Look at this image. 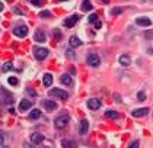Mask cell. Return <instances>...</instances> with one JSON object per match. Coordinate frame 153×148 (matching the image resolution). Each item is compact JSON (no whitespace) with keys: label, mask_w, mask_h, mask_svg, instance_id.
I'll return each instance as SVG.
<instances>
[{"label":"cell","mask_w":153,"mask_h":148,"mask_svg":"<svg viewBox=\"0 0 153 148\" xmlns=\"http://www.w3.org/2000/svg\"><path fill=\"white\" fill-rule=\"evenodd\" d=\"M15 67H13V64L10 63V61H7V63H4L3 64V71L4 73H7V71H10V70H13Z\"/></svg>","instance_id":"23"},{"label":"cell","mask_w":153,"mask_h":148,"mask_svg":"<svg viewBox=\"0 0 153 148\" xmlns=\"http://www.w3.org/2000/svg\"><path fill=\"white\" fill-rule=\"evenodd\" d=\"M31 141H32V144H34V145H38V144H41V142L44 141V135H41V134L35 132V134L31 135Z\"/></svg>","instance_id":"12"},{"label":"cell","mask_w":153,"mask_h":148,"mask_svg":"<svg viewBox=\"0 0 153 148\" xmlns=\"http://www.w3.org/2000/svg\"><path fill=\"white\" fill-rule=\"evenodd\" d=\"M82 10H83V12H87V10H92V3H90L89 0H85V1L82 3Z\"/></svg>","instance_id":"22"},{"label":"cell","mask_w":153,"mask_h":148,"mask_svg":"<svg viewBox=\"0 0 153 148\" xmlns=\"http://www.w3.org/2000/svg\"><path fill=\"white\" fill-rule=\"evenodd\" d=\"M137 145H138V141H134V142H131V144H130V147L131 148H136Z\"/></svg>","instance_id":"35"},{"label":"cell","mask_w":153,"mask_h":148,"mask_svg":"<svg viewBox=\"0 0 153 148\" xmlns=\"http://www.w3.org/2000/svg\"><path fill=\"white\" fill-rule=\"evenodd\" d=\"M150 110L147 109V108H138V109H134L133 112H131V115L134 116V118H143V116H146L149 113Z\"/></svg>","instance_id":"9"},{"label":"cell","mask_w":153,"mask_h":148,"mask_svg":"<svg viewBox=\"0 0 153 148\" xmlns=\"http://www.w3.org/2000/svg\"><path fill=\"white\" fill-rule=\"evenodd\" d=\"M87 108L90 109V110H98L99 108H101V100L99 99H89L87 100Z\"/></svg>","instance_id":"7"},{"label":"cell","mask_w":153,"mask_h":148,"mask_svg":"<svg viewBox=\"0 0 153 148\" xmlns=\"http://www.w3.org/2000/svg\"><path fill=\"white\" fill-rule=\"evenodd\" d=\"M61 145H63V147H67V148H73V147H76V142H74V141H70V139H63V141H61Z\"/></svg>","instance_id":"21"},{"label":"cell","mask_w":153,"mask_h":148,"mask_svg":"<svg viewBox=\"0 0 153 148\" xmlns=\"http://www.w3.org/2000/svg\"><path fill=\"white\" fill-rule=\"evenodd\" d=\"M105 116L109 118V119H118L119 113L118 112H115V110H106V112H105Z\"/></svg>","instance_id":"19"},{"label":"cell","mask_w":153,"mask_h":148,"mask_svg":"<svg viewBox=\"0 0 153 148\" xmlns=\"http://www.w3.org/2000/svg\"><path fill=\"white\" fill-rule=\"evenodd\" d=\"M102 1H103V3H108V1H109V0H102Z\"/></svg>","instance_id":"38"},{"label":"cell","mask_w":153,"mask_h":148,"mask_svg":"<svg viewBox=\"0 0 153 148\" xmlns=\"http://www.w3.org/2000/svg\"><path fill=\"white\" fill-rule=\"evenodd\" d=\"M31 3L35 6H41V0H31Z\"/></svg>","instance_id":"33"},{"label":"cell","mask_w":153,"mask_h":148,"mask_svg":"<svg viewBox=\"0 0 153 148\" xmlns=\"http://www.w3.org/2000/svg\"><path fill=\"white\" fill-rule=\"evenodd\" d=\"M52 33H54L55 41H60V39H61V32H60L58 29H54V31H52Z\"/></svg>","instance_id":"25"},{"label":"cell","mask_w":153,"mask_h":148,"mask_svg":"<svg viewBox=\"0 0 153 148\" xmlns=\"http://www.w3.org/2000/svg\"><path fill=\"white\" fill-rule=\"evenodd\" d=\"M26 92H28L31 96H35V92H34V90H26Z\"/></svg>","instance_id":"36"},{"label":"cell","mask_w":153,"mask_h":148,"mask_svg":"<svg viewBox=\"0 0 153 148\" xmlns=\"http://www.w3.org/2000/svg\"><path fill=\"white\" fill-rule=\"evenodd\" d=\"M13 33L16 35L17 38H25L28 35V26L26 25H19L13 29Z\"/></svg>","instance_id":"5"},{"label":"cell","mask_w":153,"mask_h":148,"mask_svg":"<svg viewBox=\"0 0 153 148\" xmlns=\"http://www.w3.org/2000/svg\"><path fill=\"white\" fill-rule=\"evenodd\" d=\"M66 54H67L68 58H74V52H73L71 49H67V51H66Z\"/></svg>","instance_id":"30"},{"label":"cell","mask_w":153,"mask_h":148,"mask_svg":"<svg viewBox=\"0 0 153 148\" xmlns=\"http://www.w3.org/2000/svg\"><path fill=\"white\" fill-rule=\"evenodd\" d=\"M144 36H146L147 39H152V38H153V32H147V33H144Z\"/></svg>","instance_id":"34"},{"label":"cell","mask_w":153,"mask_h":148,"mask_svg":"<svg viewBox=\"0 0 153 148\" xmlns=\"http://www.w3.org/2000/svg\"><path fill=\"white\" fill-rule=\"evenodd\" d=\"M60 82L63 83L64 86H70V84L73 83V80H71V77H70L68 74H64V76H61V79H60Z\"/></svg>","instance_id":"18"},{"label":"cell","mask_w":153,"mask_h":148,"mask_svg":"<svg viewBox=\"0 0 153 148\" xmlns=\"http://www.w3.org/2000/svg\"><path fill=\"white\" fill-rule=\"evenodd\" d=\"M3 144H4V135L0 134V147H3Z\"/></svg>","instance_id":"32"},{"label":"cell","mask_w":153,"mask_h":148,"mask_svg":"<svg viewBox=\"0 0 153 148\" xmlns=\"http://www.w3.org/2000/svg\"><path fill=\"white\" fill-rule=\"evenodd\" d=\"M68 122H70V118H68L67 115H61V116H57V118H55L54 125H55L57 129H64V128H67Z\"/></svg>","instance_id":"1"},{"label":"cell","mask_w":153,"mask_h":148,"mask_svg":"<svg viewBox=\"0 0 153 148\" xmlns=\"http://www.w3.org/2000/svg\"><path fill=\"white\" fill-rule=\"evenodd\" d=\"M48 96H52V97H58L61 100H67L68 99V93L63 89H51L48 90Z\"/></svg>","instance_id":"2"},{"label":"cell","mask_w":153,"mask_h":148,"mask_svg":"<svg viewBox=\"0 0 153 148\" xmlns=\"http://www.w3.org/2000/svg\"><path fill=\"white\" fill-rule=\"evenodd\" d=\"M136 23L138 25V26H144V28H147V26H150V25H152V20H150L149 17L141 16V17H137L136 19Z\"/></svg>","instance_id":"10"},{"label":"cell","mask_w":153,"mask_h":148,"mask_svg":"<svg viewBox=\"0 0 153 148\" xmlns=\"http://www.w3.org/2000/svg\"><path fill=\"white\" fill-rule=\"evenodd\" d=\"M39 16H41V17H51L52 15H51L50 12H48V10H42V12L39 13Z\"/></svg>","instance_id":"28"},{"label":"cell","mask_w":153,"mask_h":148,"mask_svg":"<svg viewBox=\"0 0 153 148\" xmlns=\"http://www.w3.org/2000/svg\"><path fill=\"white\" fill-rule=\"evenodd\" d=\"M93 25H95V28H96V29H99V28H101V26H102V22H101V20H99V19H98V20H96V22H95Z\"/></svg>","instance_id":"31"},{"label":"cell","mask_w":153,"mask_h":148,"mask_svg":"<svg viewBox=\"0 0 153 148\" xmlns=\"http://www.w3.org/2000/svg\"><path fill=\"white\" fill-rule=\"evenodd\" d=\"M3 10V3H0V12Z\"/></svg>","instance_id":"37"},{"label":"cell","mask_w":153,"mask_h":148,"mask_svg":"<svg viewBox=\"0 0 153 148\" xmlns=\"http://www.w3.org/2000/svg\"><path fill=\"white\" fill-rule=\"evenodd\" d=\"M111 13H112V15H121V13H122V7H114V9L111 10Z\"/></svg>","instance_id":"26"},{"label":"cell","mask_w":153,"mask_h":148,"mask_svg":"<svg viewBox=\"0 0 153 148\" xmlns=\"http://www.w3.org/2000/svg\"><path fill=\"white\" fill-rule=\"evenodd\" d=\"M51 84H52V74H50V73L44 74V86H45V87H50Z\"/></svg>","instance_id":"17"},{"label":"cell","mask_w":153,"mask_h":148,"mask_svg":"<svg viewBox=\"0 0 153 148\" xmlns=\"http://www.w3.org/2000/svg\"><path fill=\"white\" fill-rule=\"evenodd\" d=\"M80 45H82V41H80L77 36H74V35L70 36V47H71V48H77V47H80Z\"/></svg>","instance_id":"14"},{"label":"cell","mask_w":153,"mask_h":148,"mask_svg":"<svg viewBox=\"0 0 153 148\" xmlns=\"http://www.w3.org/2000/svg\"><path fill=\"white\" fill-rule=\"evenodd\" d=\"M34 55H35L36 60L42 61V60H45V58L48 57V49L42 48V47H35L34 48Z\"/></svg>","instance_id":"3"},{"label":"cell","mask_w":153,"mask_h":148,"mask_svg":"<svg viewBox=\"0 0 153 148\" xmlns=\"http://www.w3.org/2000/svg\"><path fill=\"white\" fill-rule=\"evenodd\" d=\"M86 61H87V64H89V66H92V67H99V63H101L99 55H98V54H95V52L89 54Z\"/></svg>","instance_id":"4"},{"label":"cell","mask_w":153,"mask_h":148,"mask_svg":"<svg viewBox=\"0 0 153 148\" xmlns=\"http://www.w3.org/2000/svg\"><path fill=\"white\" fill-rule=\"evenodd\" d=\"M39 116H41V110H39V109H32L31 113H29V119L34 121V119H38Z\"/></svg>","instance_id":"20"},{"label":"cell","mask_w":153,"mask_h":148,"mask_svg":"<svg viewBox=\"0 0 153 148\" xmlns=\"http://www.w3.org/2000/svg\"><path fill=\"white\" fill-rule=\"evenodd\" d=\"M118 61H119V64L122 67H128L130 64H131V60H130V57L128 55H121L118 58Z\"/></svg>","instance_id":"15"},{"label":"cell","mask_w":153,"mask_h":148,"mask_svg":"<svg viewBox=\"0 0 153 148\" xmlns=\"http://www.w3.org/2000/svg\"><path fill=\"white\" fill-rule=\"evenodd\" d=\"M79 19H80L79 15H71L70 17H67V19L64 20V26H66V28H73V26L79 22Z\"/></svg>","instance_id":"6"},{"label":"cell","mask_w":153,"mask_h":148,"mask_svg":"<svg viewBox=\"0 0 153 148\" xmlns=\"http://www.w3.org/2000/svg\"><path fill=\"white\" fill-rule=\"evenodd\" d=\"M87 129H89V122L86 119L80 121V123H79V134L85 135V134H87Z\"/></svg>","instance_id":"11"},{"label":"cell","mask_w":153,"mask_h":148,"mask_svg":"<svg viewBox=\"0 0 153 148\" xmlns=\"http://www.w3.org/2000/svg\"><path fill=\"white\" fill-rule=\"evenodd\" d=\"M35 41L36 42H45V39H47V36H45V33L42 32V31H36L34 35Z\"/></svg>","instance_id":"16"},{"label":"cell","mask_w":153,"mask_h":148,"mask_svg":"<svg viewBox=\"0 0 153 148\" xmlns=\"http://www.w3.org/2000/svg\"><path fill=\"white\" fill-rule=\"evenodd\" d=\"M32 108V100H28V99H22L20 103H19V110L25 112V110H29Z\"/></svg>","instance_id":"8"},{"label":"cell","mask_w":153,"mask_h":148,"mask_svg":"<svg viewBox=\"0 0 153 148\" xmlns=\"http://www.w3.org/2000/svg\"><path fill=\"white\" fill-rule=\"evenodd\" d=\"M137 99H138L140 102H143V100L146 99V93H144V92H138V93H137Z\"/></svg>","instance_id":"27"},{"label":"cell","mask_w":153,"mask_h":148,"mask_svg":"<svg viewBox=\"0 0 153 148\" xmlns=\"http://www.w3.org/2000/svg\"><path fill=\"white\" fill-rule=\"evenodd\" d=\"M96 20H98V16H96L95 13H92V15L89 16V22H90V23H95Z\"/></svg>","instance_id":"29"},{"label":"cell","mask_w":153,"mask_h":148,"mask_svg":"<svg viewBox=\"0 0 153 148\" xmlns=\"http://www.w3.org/2000/svg\"><path fill=\"white\" fill-rule=\"evenodd\" d=\"M7 82H9V84H10V86H17V84H19L17 77H9V79H7Z\"/></svg>","instance_id":"24"},{"label":"cell","mask_w":153,"mask_h":148,"mask_svg":"<svg viewBox=\"0 0 153 148\" xmlns=\"http://www.w3.org/2000/svg\"><path fill=\"white\" fill-rule=\"evenodd\" d=\"M44 108L48 110V112H52L57 109V103L54 100H44Z\"/></svg>","instance_id":"13"},{"label":"cell","mask_w":153,"mask_h":148,"mask_svg":"<svg viewBox=\"0 0 153 148\" xmlns=\"http://www.w3.org/2000/svg\"><path fill=\"white\" fill-rule=\"evenodd\" d=\"M152 1H153V0H152Z\"/></svg>","instance_id":"39"}]
</instances>
